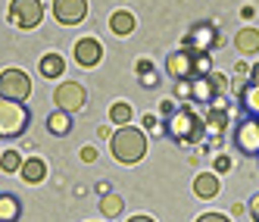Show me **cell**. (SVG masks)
I'll list each match as a JSON object with an SVG mask.
<instances>
[{
	"label": "cell",
	"mask_w": 259,
	"mask_h": 222,
	"mask_svg": "<svg viewBox=\"0 0 259 222\" xmlns=\"http://www.w3.org/2000/svg\"><path fill=\"white\" fill-rule=\"evenodd\" d=\"M209 72H212V57L209 53H194V79L209 76Z\"/></svg>",
	"instance_id": "obj_25"
},
{
	"label": "cell",
	"mask_w": 259,
	"mask_h": 222,
	"mask_svg": "<svg viewBox=\"0 0 259 222\" xmlns=\"http://www.w3.org/2000/svg\"><path fill=\"white\" fill-rule=\"evenodd\" d=\"M247 210H250V216H253V222H259V194H256V197L250 200V207H247Z\"/></svg>",
	"instance_id": "obj_33"
},
{
	"label": "cell",
	"mask_w": 259,
	"mask_h": 222,
	"mask_svg": "<svg viewBox=\"0 0 259 222\" xmlns=\"http://www.w3.org/2000/svg\"><path fill=\"white\" fill-rule=\"evenodd\" d=\"M109 151H113V157L119 163L135 166L147 154V135L135 125H122L119 132H113V138H109Z\"/></svg>",
	"instance_id": "obj_2"
},
{
	"label": "cell",
	"mask_w": 259,
	"mask_h": 222,
	"mask_svg": "<svg viewBox=\"0 0 259 222\" xmlns=\"http://www.w3.org/2000/svg\"><path fill=\"white\" fill-rule=\"evenodd\" d=\"M122 210H125V200H122L119 194H113V191H109V194H103V197H100V213H103L106 219L119 216Z\"/></svg>",
	"instance_id": "obj_22"
},
{
	"label": "cell",
	"mask_w": 259,
	"mask_h": 222,
	"mask_svg": "<svg viewBox=\"0 0 259 222\" xmlns=\"http://www.w3.org/2000/svg\"><path fill=\"white\" fill-rule=\"evenodd\" d=\"M197 222H231L228 216H222V213H203Z\"/></svg>",
	"instance_id": "obj_30"
},
{
	"label": "cell",
	"mask_w": 259,
	"mask_h": 222,
	"mask_svg": "<svg viewBox=\"0 0 259 222\" xmlns=\"http://www.w3.org/2000/svg\"><path fill=\"white\" fill-rule=\"evenodd\" d=\"M47 128H50V135H57V138H66L72 132V116L63 113V109H53V113L47 116Z\"/></svg>",
	"instance_id": "obj_20"
},
{
	"label": "cell",
	"mask_w": 259,
	"mask_h": 222,
	"mask_svg": "<svg viewBox=\"0 0 259 222\" xmlns=\"http://www.w3.org/2000/svg\"><path fill=\"white\" fill-rule=\"evenodd\" d=\"M203 125H206V135L219 138L222 132L228 128V109H219V106H209L206 116H203Z\"/></svg>",
	"instance_id": "obj_13"
},
{
	"label": "cell",
	"mask_w": 259,
	"mask_h": 222,
	"mask_svg": "<svg viewBox=\"0 0 259 222\" xmlns=\"http://www.w3.org/2000/svg\"><path fill=\"white\" fill-rule=\"evenodd\" d=\"M53 16L60 25H78L88 16V0H53Z\"/></svg>",
	"instance_id": "obj_9"
},
{
	"label": "cell",
	"mask_w": 259,
	"mask_h": 222,
	"mask_svg": "<svg viewBox=\"0 0 259 222\" xmlns=\"http://www.w3.org/2000/svg\"><path fill=\"white\" fill-rule=\"evenodd\" d=\"M128 222H156V219H150V216H132Z\"/></svg>",
	"instance_id": "obj_36"
},
{
	"label": "cell",
	"mask_w": 259,
	"mask_h": 222,
	"mask_svg": "<svg viewBox=\"0 0 259 222\" xmlns=\"http://www.w3.org/2000/svg\"><path fill=\"white\" fill-rule=\"evenodd\" d=\"M144 128H147V132H165V128L159 125V119L150 113V116H144Z\"/></svg>",
	"instance_id": "obj_28"
},
{
	"label": "cell",
	"mask_w": 259,
	"mask_h": 222,
	"mask_svg": "<svg viewBox=\"0 0 259 222\" xmlns=\"http://www.w3.org/2000/svg\"><path fill=\"white\" fill-rule=\"evenodd\" d=\"M44 19V4L41 0H13L10 4V22L22 31L38 28Z\"/></svg>",
	"instance_id": "obj_6"
},
{
	"label": "cell",
	"mask_w": 259,
	"mask_h": 222,
	"mask_svg": "<svg viewBox=\"0 0 259 222\" xmlns=\"http://www.w3.org/2000/svg\"><path fill=\"white\" fill-rule=\"evenodd\" d=\"M240 109H244L247 116H259V85H244L240 91Z\"/></svg>",
	"instance_id": "obj_21"
},
{
	"label": "cell",
	"mask_w": 259,
	"mask_h": 222,
	"mask_svg": "<svg viewBox=\"0 0 259 222\" xmlns=\"http://www.w3.org/2000/svg\"><path fill=\"white\" fill-rule=\"evenodd\" d=\"M234 147L244 157H259V116H244L234 125Z\"/></svg>",
	"instance_id": "obj_7"
},
{
	"label": "cell",
	"mask_w": 259,
	"mask_h": 222,
	"mask_svg": "<svg viewBox=\"0 0 259 222\" xmlns=\"http://www.w3.org/2000/svg\"><path fill=\"white\" fill-rule=\"evenodd\" d=\"M165 72L178 82V79H194V57L191 53H184V50H178V53H169V60H165Z\"/></svg>",
	"instance_id": "obj_11"
},
{
	"label": "cell",
	"mask_w": 259,
	"mask_h": 222,
	"mask_svg": "<svg viewBox=\"0 0 259 222\" xmlns=\"http://www.w3.org/2000/svg\"><path fill=\"white\" fill-rule=\"evenodd\" d=\"M219 97L215 91V82L209 76H200V79H191V100H200V103H212Z\"/></svg>",
	"instance_id": "obj_12"
},
{
	"label": "cell",
	"mask_w": 259,
	"mask_h": 222,
	"mask_svg": "<svg viewBox=\"0 0 259 222\" xmlns=\"http://www.w3.org/2000/svg\"><path fill=\"white\" fill-rule=\"evenodd\" d=\"M250 85H259V63L250 66Z\"/></svg>",
	"instance_id": "obj_34"
},
{
	"label": "cell",
	"mask_w": 259,
	"mask_h": 222,
	"mask_svg": "<svg viewBox=\"0 0 259 222\" xmlns=\"http://www.w3.org/2000/svg\"><path fill=\"white\" fill-rule=\"evenodd\" d=\"M141 85H144V88H156V85H159L156 69H153V72H147V76H141Z\"/></svg>",
	"instance_id": "obj_29"
},
{
	"label": "cell",
	"mask_w": 259,
	"mask_h": 222,
	"mask_svg": "<svg viewBox=\"0 0 259 222\" xmlns=\"http://www.w3.org/2000/svg\"><path fill=\"white\" fill-rule=\"evenodd\" d=\"M234 47L244 53V57L259 53V31H256V28H240V31L234 34Z\"/></svg>",
	"instance_id": "obj_17"
},
{
	"label": "cell",
	"mask_w": 259,
	"mask_h": 222,
	"mask_svg": "<svg viewBox=\"0 0 259 222\" xmlns=\"http://www.w3.org/2000/svg\"><path fill=\"white\" fill-rule=\"evenodd\" d=\"M31 94V79L22 69H4L0 72V100H16L25 103Z\"/></svg>",
	"instance_id": "obj_5"
},
{
	"label": "cell",
	"mask_w": 259,
	"mask_h": 222,
	"mask_svg": "<svg viewBox=\"0 0 259 222\" xmlns=\"http://www.w3.org/2000/svg\"><path fill=\"white\" fill-rule=\"evenodd\" d=\"M78 157H81L84 163H94V160H97V147H81Z\"/></svg>",
	"instance_id": "obj_31"
},
{
	"label": "cell",
	"mask_w": 259,
	"mask_h": 222,
	"mask_svg": "<svg viewBox=\"0 0 259 222\" xmlns=\"http://www.w3.org/2000/svg\"><path fill=\"white\" fill-rule=\"evenodd\" d=\"M175 97H178V100L191 97V79H178V82H175Z\"/></svg>",
	"instance_id": "obj_26"
},
{
	"label": "cell",
	"mask_w": 259,
	"mask_h": 222,
	"mask_svg": "<svg viewBox=\"0 0 259 222\" xmlns=\"http://www.w3.org/2000/svg\"><path fill=\"white\" fill-rule=\"evenodd\" d=\"M38 72L44 79H60L63 72H66V60L60 57V53H44L41 63H38Z\"/></svg>",
	"instance_id": "obj_16"
},
{
	"label": "cell",
	"mask_w": 259,
	"mask_h": 222,
	"mask_svg": "<svg viewBox=\"0 0 259 222\" xmlns=\"http://www.w3.org/2000/svg\"><path fill=\"white\" fill-rule=\"evenodd\" d=\"M165 135H169L175 144L181 147H191V144H200L203 135H206V125H203V116H197L191 106H181L169 116L165 122Z\"/></svg>",
	"instance_id": "obj_1"
},
{
	"label": "cell",
	"mask_w": 259,
	"mask_h": 222,
	"mask_svg": "<svg viewBox=\"0 0 259 222\" xmlns=\"http://www.w3.org/2000/svg\"><path fill=\"white\" fill-rule=\"evenodd\" d=\"M100 60H103V47H100L97 38H78L75 41V63L78 66L91 69V66H97Z\"/></svg>",
	"instance_id": "obj_10"
},
{
	"label": "cell",
	"mask_w": 259,
	"mask_h": 222,
	"mask_svg": "<svg viewBox=\"0 0 259 222\" xmlns=\"http://www.w3.org/2000/svg\"><path fill=\"white\" fill-rule=\"evenodd\" d=\"M225 44V38H222V31L215 28V22H194L191 31L184 34V41H181V50L184 53H209L212 47H222Z\"/></svg>",
	"instance_id": "obj_3"
},
{
	"label": "cell",
	"mask_w": 259,
	"mask_h": 222,
	"mask_svg": "<svg viewBox=\"0 0 259 222\" xmlns=\"http://www.w3.org/2000/svg\"><path fill=\"white\" fill-rule=\"evenodd\" d=\"M228 169H231V157L219 154V157H215V163H212V172H228Z\"/></svg>",
	"instance_id": "obj_27"
},
{
	"label": "cell",
	"mask_w": 259,
	"mask_h": 222,
	"mask_svg": "<svg viewBox=\"0 0 259 222\" xmlns=\"http://www.w3.org/2000/svg\"><path fill=\"white\" fill-rule=\"evenodd\" d=\"M22 163L25 160L16 154V151H4V154H0V169H4V172H19Z\"/></svg>",
	"instance_id": "obj_24"
},
{
	"label": "cell",
	"mask_w": 259,
	"mask_h": 222,
	"mask_svg": "<svg viewBox=\"0 0 259 222\" xmlns=\"http://www.w3.org/2000/svg\"><path fill=\"white\" fill-rule=\"evenodd\" d=\"M135 25H138V22H135V16L128 13V10H119V13L109 16V28H113L119 38H128V34L135 31Z\"/></svg>",
	"instance_id": "obj_19"
},
{
	"label": "cell",
	"mask_w": 259,
	"mask_h": 222,
	"mask_svg": "<svg viewBox=\"0 0 259 222\" xmlns=\"http://www.w3.org/2000/svg\"><path fill=\"white\" fill-rule=\"evenodd\" d=\"M234 72H237V76H247L250 66H247V63H237V66H234Z\"/></svg>",
	"instance_id": "obj_35"
},
{
	"label": "cell",
	"mask_w": 259,
	"mask_h": 222,
	"mask_svg": "<svg viewBox=\"0 0 259 222\" xmlns=\"http://www.w3.org/2000/svg\"><path fill=\"white\" fill-rule=\"evenodd\" d=\"M22 203L16 194H0V222H19Z\"/></svg>",
	"instance_id": "obj_18"
},
{
	"label": "cell",
	"mask_w": 259,
	"mask_h": 222,
	"mask_svg": "<svg viewBox=\"0 0 259 222\" xmlns=\"http://www.w3.org/2000/svg\"><path fill=\"white\" fill-rule=\"evenodd\" d=\"M135 69H138V76H147V72H153V63H150V60H138Z\"/></svg>",
	"instance_id": "obj_32"
},
{
	"label": "cell",
	"mask_w": 259,
	"mask_h": 222,
	"mask_svg": "<svg viewBox=\"0 0 259 222\" xmlns=\"http://www.w3.org/2000/svg\"><path fill=\"white\" fill-rule=\"evenodd\" d=\"M132 119H135V113H132V106H128V103H113V106H109V122H116L119 128L128 125Z\"/></svg>",
	"instance_id": "obj_23"
},
{
	"label": "cell",
	"mask_w": 259,
	"mask_h": 222,
	"mask_svg": "<svg viewBox=\"0 0 259 222\" xmlns=\"http://www.w3.org/2000/svg\"><path fill=\"white\" fill-rule=\"evenodd\" d=\"M0 154H4V151H0Z\"/></svg>",
	"instance_id": "obj_37"
},
{
	"label": "cell",
	"mask_w": 259,
	"mask_h": 222,
	"mask_svg": "<svg viewBox=\"0 0 259 222\" xmlns=\"http://www.w3.org/2000/svg\"><path fill=\"white\" fill-rule=\"evenodd\" d=\"M31 122V113L25 103L16 100H0V138H19Z\"/></svg>",
	"instance_id": "obj_4"
},
{
	"label": "cell",
	"mask_w": 259,
	"mask_h": 222,
	"mask_svg": "<svg viewBox=\"0 0 259 222\" xmlns=\"http://www.w3.org/2000/svg\"><path fill=\"white\" fill-rule=\"evenodd\" d=\"M194 194L203 197V200L215 197V194H219V175H215V172H200V175L194 178Z\"/></svg>",
	"instance_id": "obj_15"
},
{
	"label": "cell",
	"mask_w": 259,
	"mask_h": 222,
	"mask_svg": "<svg viewBox=\"0 0 259 222\" xmlns=\"http://www.w3.org/2000/svg\"><path fill=\"white\" fill-rule=\"evenodd\" d=\"M53 103H57V109H63V113H78V109H84L88 103V94L84 88L78 82H60L57 91H53Z\"/></svg>",
	"instance_id": "obj_8"
},
{
	"label": "cell",
	"mask_w": 259,
	"mask_h": 222,
	"mask_svg": "<svg viewBox=\"0 0 259 222\" xmlns=\"http://www.w3.org/2000/svg\"><path fill=\"white\" fill-rule=\"evenodd\" d=\"M19 175H22V181H25V184H38V181H44V178H47V163H44L41 157H31V160H25V163H22Z\"/></svg>",
	"instance_id": "obj_14"
},
{
	"label": "cell",
	"mask_w": 259,
	"mask_h": 222,
	"mask_svg": "<svg viewBox=\"0 0 259 222\" xmlns=\"http://www.w3.org/2000/svg\"><path fill=\"white\" fill-rule=\"evenodd\" d=\"M256 160H259V157H256Z\"/></svg>",
	"instance_id": "obj_38"
}]
</instances>
